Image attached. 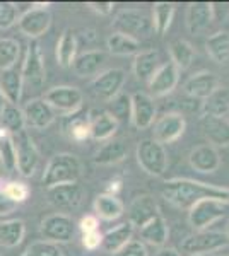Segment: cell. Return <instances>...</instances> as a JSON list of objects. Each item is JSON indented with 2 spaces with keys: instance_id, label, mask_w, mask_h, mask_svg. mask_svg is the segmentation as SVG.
Returning a JSON list of instances; mask_svg holds the SVG:
<instances>
[{
  "instance_id": "obj_1",
  "label": "cell",
  "mask_w": 229,
  "mask_h": 256,
  "mask_svg": "<svg viewBox=\"0 0 229 256\" xmlns=\"http://www.w3.org/2000/svg\"><path fill=\"white\" fill-rule=\"evenodd\" d=\"M161 195L166 202L178 208H191L197 202L203 198H214V200L229 204V188L217 186V184L202 183L190 178H173L168 180L161 188Z\"/></svg>"
},
{
  "instance_id": "obj_2",
  "label": "cell",
  "mask_w": 229,
  "mask_h": 256,
  "mask_svg": "<svg viewBox=\"0 0 229 256\" xmlns=\"http://www.w3.org/2000/svg\"><path fill=\"white\" fill-rule=\"evenodd\" d=\"M82 176V164L79 158L69 152L53 156L48 160L47 168L43 171L41 183L45 188H53L58 184H70L77 183L79 178Z\"/></svg>"
},
{
  "instance_id": "obj_3",
  "label": "cell",
  "mask_w": 229,
  "mask_h": 256,
  "mask_svg": "<svg viewBox=\"0 0 229 256\" xmlns=\"http://www.w3.org/2000/svg\"><path fill=\"white\" fill-rule=\"evenodd\" d=\"M137 160L139 166L151 176H162L168 169L166 148L154 138H144L137 144Z\"/></svg>"
},
{
  "instance_id": "obj_4",
  "label": "cell",
  "mask_w": 229,
  "mask_h": 256,
  "mask_svg": "<svg viewBox=\"0 0 229 256\" xmlns=\"http://www.w3.org/2000/svg\"><path fill=\"white\" fill-rule=\"evenodd\" d=\"M11 140L16 152V171H19L24 178L33 176L40 164V150L36 144L26 130L11 135Z\"/></svg>"
},
{
  "instance_id": "obj_5",
  "label": "cell",
  "mask_w": 229,
  "mask_h": 256,
  "mask_svg": "<svg viewBox=\"0 0 229 256\" xmlns=\"http://www.w3.org/2000/svg\"><path fill=\"white\" fill-rule=\"evenodd\" d=\"M229 244V239L219 230H198L181 242V251L186 254H210Z\"/></svg>"
},
{
  "instance_id": "obj_6",
  "label": "cell",
  "mask_w": 229,
  "mask_h": 256,
  "mask_svg": "<svg viewBox=\"0 0 229 256\" xmlns=\"http://www.w3.org/2000/svg\"><path fill=\"white\" fill-rule=\"evenodd\" d=\"M227 204L214 198H203V200L197 202L188 212V224L191 226V229L198 230H205L210 224H214L215 220L222 218L226 216Z\"/></svg>"
},
{
  "instance_id": "obj_7",
  "label": "cell",
  "mask_w": 229,
  "mask_h": 256,
  "mask_svg": "<svg viewBox=\"0 0 229 256\" xmlns=\"http://www.w3.org/2000/svg\"><path fill=\"white\" fill-rule=\"evenodd\" d=\"M40 230L41 236L45 238L43 241L60 244V242L72 241L74 236H76L77 224L67 214H53V216H48L41 222Z\"/></svg>"
},
{
  "instance_id": "obj_8",
  "label": "cell",
  "mask_w": 229,
  "mask_h": 256,
  "mask_svg": "<svg viewBox=\"0 0 229 256\" xmlns=\"http://www.w3.org/2000/svg\"><path fill=\"white\" fill-rule=\"evenodd\" d=\"M115 32L127 34L137 40V36H149L152 30L151 19L140 9H123L116 14L113 20Z\"/></svg>"
},
{
  "instance_id": "obj_9",
  "label": "cell",
  "mask_w": 229,
  "mask_h": 256,
  "mask_svg": "<svg viewBox=\"0 0 229 256\" xmlns=\"http://www.w3.org/2000/svg\"><path fill=\"white\" fill-rule=\"evenodd\" d=\"M21 77L26 86H31L35 89H40L45 84L47 74H45V62L43 53H41V46L38 41L33 40L28 44L26 56L23 62V68H21Z\"/></svg>"
},
{
  "instance_id": "obj_10",
  "label": "cell",
  "mask_w": 229,
  "mask_h": 256,
  "mask_svg": "<svg viewBox=\"0 0 229 256\" xmlns=\"http://www.w3.org/2000/svg\"><path fill=\"white\" fill-rule=\"evenodd\" d=\"M47 7L48 4H45V6L40 4L38 7H33V9L26 10L24 14H21L18 19L19 31L31 40L43 36L50 30V26H52V14H50Z\"/></svg>"
},
{
  "instance_id": "obj_11",
  "label": "cell",
  "mask_w": 229,
  "mask_h": 256,
  "mask_svg": "<svg viewBox=\"0 0 229 256\" xmlns=\"http://www.w3.org/2000/svg\"><path fill=\"white\" fill-rule=\"evenodd\" d=\"M45 101L53 108V111H60L64 114L76 113L82 106V92L74 86H57L47 90Z\"/></svg>"
},
{
  "instance_id": "obj_12",
  "label": "cell",
  "mask_w": 229,
  "mask_h": 256,
  "mask_svg": "<svg viewBox=\"0 0 229 256\" xmlns=\"http://www.w3.org/2000/svg\"><path fill=\"white\" fill-rule=\"evenodd\" d=\"M125 77L127 76L123 68H108L94 77V80L91 82V90L96 98L110 102L122 92Z\"/></svg>"
},
{
  "instance_id": "obj_13",
  "label": "cell",
  "mask_w": 229,
  "mask_h": 256,
  "mask_svg": "<svg viewBox=\"0 0 229 256\" xmlns=\"http://www.w3.org/2000/svg\"><path fill=\"white\" fill-rule=\"evenodd\" d=\"M47 198L50 205L62 212H72L81 207L84 202V190L81 184L70 183V184H58V186L47 188Z\"/></svg>"
},
{
  "instance_id": "obj_14",
  "label": "cell",
  "mask_w": 229,
  "mask_h": 256,
  "mask_svg": "<svg viewBox=\"0 0 229 256\" xmlns=\"http://www.w3.org/2000/svg\"><path fill=\"white\" fill-rule=\"evenodd\" d=\"M23 114H24L26 126L36 128V130H45V128L52 125L57 118V113L53 111L52 106L41 98L28 101L26 106L23 108Z\"/></svg>"
},
{
  "instance_id": "obj_15",
  "label": "cell",
  "mask_w": 229,
  "mask_h": 256,
  "mask_svg": "<svg viewBox=\"0 0 229 256\" xmlns=\"http://www.w3.org/2000/svg\"><path fill=\"white\" fill-rule=\"evenodd\" d=\"M156 104L154 99L145 92H135L130 96V118L137 130H145L154 123Z\"/></svg>"
},
{
  "instance_id": "obj_16",
  "label": "cell",
  "mask_w": 229,
  "mask_h": 256,
  "mask_svg": "<svg viewBox=\"0 0 229 256\" xmlns=\"http://www.w3.org/2000/svg\"><path fill=\"white\" fill-rule=\"evenodd\" d=\"M186 122L180 113H168L164 116L157 120V123L154 125V140L159 142L161 146L164 144H171L174 140H178L185 134Z\"/></svg>"
},
{
  "instance_id": "obj_17",
  "label": "cell",
  "mask_w": 229,
  "mask_h": 256,
  "mask_svg": "<svg viewBox=\"0 0 229 256\" xmlns=\"http://www.w3.org/2000/svg\"><path fill=\"white\" fill-rule=\"evenodd\" d=\"M200 130L212 147H227L229 146V122L227 118L209 116L202 114Z\"/></svg>"
},
{
  "instance_id": "obj_18",
  "label": "cell",
  "mask_w": 229,
  "mask_h": 256,
  "mask_svg": "<svg viewBox=\"0 0 229 256\" xmlns=\"http://www.w3.org/2000/svg\"><path fill=\"white\" fill-rule=\"evenodd\" d=\"M217 88H219L217 76L214 72H209V70H202V72L193 74L185 82V86H183L185 92L190 98L197 99V101H205Z\"/></svg>"
},
{
  "instance_id": "obj_19",
  "label": "cell",
  "mask_w": 229,
  "mask_h": 256,
  "mask_svg": "<svg viewBox=\"0 0 229 256\" xmlns=\"http://www.w3.org/2000/svg\"><path fill=\"white\" fill-rule=\"evenodd\" d=\"M128 220L134 227H142L147 222H151L154 217L159 216V208H157V204L154 202L152 196L149 195H140L134 198L130 205H128L127 210Z\"/></svg>"
},
{
  "instance_id": "obj_20",
  "label": "cell",
  "mask_w": 229,
  "mask_h": 256,
  "mask_svg": "<svg viewBox=\"0 0 229 256\" xmlns=\"http://www.w3.org/2000/svg\"><path fill=\"white\" fill-rule=\"evenodd\" d=\"M188 162L191 169H195L197 172L202 174H210L215 172L220 166V156L217 148L209 146V144H203V146L195 147L188 156Z\"/></svg>"
},
{
  "instance_id": "obj_21",
  "label": "cell",
  "mask_w": 229,
  "mask_h": 256,
  "mask_svg": "<svg viewBox=\"0 0 229 256\" xmlns=\"http://www.w3.org/2000/svg\"><path fill=\"white\" fill-rule=\"evenodd\" d=\"M178 80H180V70L169 62V64H162L152 79L149 80V89H151L152 96H166V94L173 92L176 88Z\"/></svg>"
},
{
  "instance_id": "obj_22",
  "label": "cell",
  "mask_w": 229,
  "mask_h": 256,
  "mask_svg": "<svg viewBox=\"0 0 229 256\" xmlns=\"http://www.w3.org/2000/svg\"><path fill=\"white\" fill-rule=\"evenodd\" d=\"M89 116V135L94 140H110L118 130V122L108 111L93 110L87 113Z\"/></svg>"
},
{
  "instance_id": "obj_23",
  "label": "cell",
  "mask_w": 229,
  "mask_h": 256,
  "mask_svg": "<svg viewBox=\"0 0 229 256\" xmlns=\"http://www.w3.org/2000/svg\"><path fill=\"white\" fill-rule=\"evenodd\" d=\"M214 20L212 4L209 2H191L186 9V28L191 34H200Z\"/></svg>"
},
{
  "instance_id": "obj_24",
  "label": "cell",
  "mask_w": 229,
  "mask_h": 256,
  "mask_svg": "<svg viewBox=\"0 0 229 256\" xmlns=\"http://www.w3.org/2000/svg\"><path fill=\"white\" fill-rule=\"evenodd\" d=\"M62 132L64 135L74 142H84L91 138L89 135V116L87 113H82L81 110L76 113L65 114L62 120Z\"/></svg>"
},
{
  "instance_id": "obj_25",
  "label": "cell",
  "mask_w": 229,
  "mask_h": 256,
  "mask_svg": "<svg viewBox=\"0 0 229 256\" xmlns=\"http://www.w3.org/2000/svg\"><path fill=\"white\" fill-rule=\"evenodd\" d=\"M132 236H134V226L130 222H123V224H118L113 229H110L108 232L103 234L101 248L106 253L115 254L132 241Z\"/></svg>"
},
{
  "instance_id": "obj_26",
  "label": "cell",
  "mask_w": 229,
  "mask_h": 256,
  "mask_svg": "<svg viewBox=\"0 0 229 256\" xmlns=\"http://www.w3.org/2000/svg\"><path fill=\"white\" fill-rule=\"evenodd\" d=\"M105 52H101V50H89V52L81 53L79 56H76V60L72 62V70L77 77L96 76L99 72V68L105 65Z\"/></svg>"
},
{
  "instance_id": "obj_27",
  "label": "cell",
  "mask_w": 229,
  "mask_h": 256,
  "mask_svg": "<svg viewBox=\"0 0 229 256\" xmlns=\"http://www.w3.org/2000/svg\"><path fill=\"white\" fill-rule=\"evenodd\" d=\"M23 77H21V70L12 67L9 70H2L0 72V90H2L4 98L11 104H19L21 98H23Z\"/></svg>"
},
{
  "instance_id": "obj_28",
  "label": "cell",
  "mask_w": 229,
  "mask_h": 256,
  "mask_svg": "<svg viewBox=\"0 0 229 256\" xmlns=\"http://www.w3.org/2000/svg\"><path fill=\"white\" fill-rule=\"evenodd\" d=\"M128 156V146L122 138H110L108 142L96 152L94 162L98 166H113L118 164Z\"/></svg>"
},
{
  "instance_id": "obj_29",
  "label": "cell",
  "mask_w": 229,
  "mask_h": 256,
  "mask_svg": "<svg viewBox=\"0 0 229 256\" xmlns=\"http://www.w3.org/2000/svg\"><path fill=\"white\" fill-rule=\"evenodd\" d=\"M159 53L156 50H145V52H139L134 58V74L137 80L147 82L152 79L156 70L161 67L159 64Z\"/></svg>"
},
{
  "instance_id": "obj_30",
  "label": "cell",
  "mask_w": 229,
  "mask_h": 256,
  "mask_svg": "<svg viewBox=\"0 0 229 256\" xmlns=\"http://www.w3.org/2000/svg\"><path fill=\"white\" fill-rule=\"evenodd\" d=\"M139 234L144 242H147V244H151V246H156V248H162L169 238V229L164 218L161 216H156L151 222H147L145 226L140 227Z\"/></svg>"
},
{
  "instance_id": "obj_31",
  "label": "cell",
  "mask_w": 229,
  "mask_h": 256,
  "mask_svg": "<svg viewBox=\"0 0 229 256\" xmlns=\"http://www.w3.org/2000/svg\"><path fill=\"white\" fill-rule=\"evenodd\" d=\"M94 212L96 217L103 218V220H116L123 214V204L116 195L103 193V195L96 196Z\"/></svg>"
},
{
  "instance_id": "obj_32",
  "label": "cell",
  "mask_w": 229,
  "mask_h": 256,
  "mask_svg": "<svg viewBox=\"0 0 229 256\" xmlns=\"http://www.w3.org/2000/svg\"><path fill=\"white\" fill-rule=\"evenodd\" d=\"M26 234V226L21 218H9L0 222V248H16Z\"/></svg>"
},
{
  "instance_id": "obj_33",
  "label": "cell",
  "mask_w": 229,
  "mask_h": 256,
  "mask_svg": "<svg viewBox=\"0 0 229 256\" xmlns=\"http://www.w3.org/2000/svg\"><path fill=\"white\" fill-rule=\"evenodd\" d=\"M202 113L226 118L229 113V88H217L202 102Z\"/></svg>"
},
{
  "instance_id": "obj_34",
  "label": "cell",
  "mask_w": 229,
  "mask_h": 256,
  "mask_svg": "<svg viewBox=\"0 0 229 256\" xmlns=\"http://www.w3.org/2000/svg\"><path fill=\"white\" fill-rule=\"evenodd\" d=\"M77 53V38L72 30H65L58 38L55 56L60 67H72V62L76 60Z\"/></svg>"
},
{
  "instance_id": "obj_35",
  "label": "cell",
  "mask_w": 229,
  "mask_h": 256,
  "mask_svg": "<svg viewBox=\"0 0 229 256\" xmlns=\"http://www.w3.org/2000/svg\"><path fill=\"white\" fill-rule=\"evenodd\" d=\"M205 50L215 64L229 62V31H217L210 34L205 41Z\"/></svg>"
},
{
  "instance_id": "obj_36",
  "label": "cell",
  "mask_w": 229,
  "mask_h": 256,
  "mask_svg": "<svg viewBox=\"0 0 229 256\" xmlns=\"http://www.w3.org/2000/svg\"><path fill=\"white\" fill-rule=\"evenodd\" d=\"M0 128L6 130L9 135H16V134L24 132L26 122H24L23 110L16 104L6 102V106H4V110H2V114H0Z\"/></svg>"
},
{
  "instance_id": "obj_37",
  "label": "cell",
  "mask_w": 229,
  "mask_h": 256,
  "mask_svg": "<svg viewBox=\"0 0 229 256\" xmlns=\"http://www.w3.org/2000/svg\"><path fill=\"white\" fill-rule=\"evenodd\" d=\"M174 12H176V7L171 2H157L154 4L152 7V30L157 32V34H166L173 22Z\"/></svg>"
},
{
  "instance_id": "obj_38",
  "label": "cell",
  "mask_w": 229,
  "mask_h": 256,
  "mask_svg": "<svg viewBox=\"0 0 229 256\" xmlns=\"http://www.w3.org/2000/svg\"><path fill=\"white\" fill-rule=\"evenodd\" d=\"M171 64L178 70H186L195 60V48L185 40H173L169 43Z\"/></svg>"
},
{
  "instance_id": "obj_39",
  "label": "cell",
  "mask_w": 229,
  "mask_h": 256,
  "mask_svg": "<svg viewBox=\"0 0 229 256\" xmlns=\"http://www.w3.org/2000/svg\"><path fill=\"white\" fill-rule=\"evenodd\" d=\"M106 46L110 50V53H113V55L128 56V55H137V53L140 52V41L132 38V36L113 32V34L106 40Z\"/></svg>"
},
{
  "instance_id": "obj_40",
  "label": "cell",
  "mask_w": 229,
  "mask_h": 256,
  "mask_svg": "<svg viewBox=\"0 0 229 256\" xmlns=\"http://www.w3.org/2000/svg\"><path fill=\"white\" fill-rule=\"evenodd\" d=\"M21 55V44L18 40L0 38V72L16 67Z\"/></svg>"
},
{
  "instance_id": "obj_41",
  "label": "cell",
  "mask_w": 229,
  "mask_h": 256,
  "mask_svg": "<svg viewBox=\"0 0 229 256\" xmlns=\"http://www.w3.org/2000/svg\"><path fill=\"white\" fill-rule=\"evenodd\" d=\"M0 160H2V168H6L7 171H16L14 146H12L11 135L2 128H0Z\"/></svg>"
},
{
  "instance_id": "obj_42",
  "label": "cell",
  "mask_w": 229,
  "mask_h": 256,
  "mask_svg": "<svg viewBox=\"0 0 229 256\" xmlns=\"http://www.w3.org/2000/svg\"><path fill=\"white\" fill-rule=\"evenodd\" d=\"M21 256H64V251L55 242L36 241L29 244Z\"/></svg>"
},
{
  "instance_id": "obj_43",
  "label": "cell",
  "mask_w": 229,
  "mask_h": 256,
  "mask_svg": "<svg viewBox=\"0 0 229 256\" xmlns=\"http://www.w3.org/2000/svg\"><path fill=\"white\" fill-rule=\"evenodd\" d=\"M2 192L6 193L12 202H16L18 205L23 204V202H26L29 198V188L26 183H23V181H9V183L2 188Z\"/></svg>"
},
{
  "instance_id": "obj_44",
  "label": "cell",
  "mask_w": 229,
  "mask_h": 256,
  "mask_svg": "<svg viewBox=\"0 0 229 256\" xmlns=\"http://www.w3.org/2000/svg\"><path fill=\"white\" fill-rule=\"evenodd\" d=\"M19 19V7L14 2H0V30H7Z\"/></svg>"
},
{
  "instance_id": "obj_45",
  "label": "cell",
  "mask_w": 229,
  "mask_h": 256,
  "mask_svg": "<svg viewBox=\"0 0 229 256\" xmlns=\"http://www.w3.org/2000/svg\"><path fill=\"white\" fill-rule=\"evenodd\" d=\"M128 111H130V96L118 94L115 99L110 101V110H108V113H110L116 122H118V118L127 116Z\"/></svg>"
},
{
  "instance_id": "obj_46",
  "label": "cell",
  "mask_w": 229,
  "mask_h": 256,
  "mask_svg": "<svg viewBox=\"0 0 229 256\" xmlns=\"http://www.w3.org/2000/svg\"><path fill=\"white\" fill-rule=\"evenodd\" d=\"M113 256H147V251H145V246L142 242L132 239L123 250H120L118 253H115Z\"/></svg>"
},
{
  "instance_id": "obj_47",
  "label": "cell",
  "mask_w": 229,
  "mask_h": 256,
  "mask_svg": "<svg viewBox=\"0 0 229 256\" xmlns=\"http://www.w3.org/2000/svg\"><path fill=\"white\" fill-rule=\"evenodd\" d=\"M77 229L81 230L82 234H89V232H96L99 229V220L96 216H84L79 220Z\"/></svg>"
},
{
  "instance_id": "obj_48",
  "label": "cell",
  "mask_w": 229,
  "mask_h": 256,
  "mask_svg": "<svg viewBox=\"0 0 229 256\" xmlns=\"http://www.w3.org/2000/svg\"><path fill=\"white\" fill-rule=\"evenodd\" d=\"M101 236L103 234L99 232V230H96V232H89V234H82V246L89 251H94L96 248L101 246Z\"/></svg>"
},
{
  "instance_id": "obj_49",
  "label": "cell",
  "mask_w": 229,
  "mask_h": 256,
  "mask_svg": "<svg viewBox=\"0 0 229 256\" xmlns=\"http://www.w3.org/2000/svg\"><path fill=\"white\" fill-rule=\"evenodd\" d=\"M18 207H19V205L16 204V202H12L11 198L2 192V188H0V217L9 216V214L14 212Z\"/></svg>"
},
{
  "instance_id": "obj_50",
  "label": "cell",
  "mask_w": 229,
  "mask_h": 256,
  "mask_svg": "<svg viewBox=\"0 0 229 256\" xmlns=\"http://www.w3.org/2000/svg\"><path fill=\"white\" fill-rule=\"evenodd\" d=\"M89 7L99 16H110L113 12L115 4L113 2H89Z\"/></svg>"
},
{
  "instance_id": "obj_51",
  "label": "cell",
  "mask_w": 229,
  "mask_h": 256,
  "mask_svg": "<svg viewBox=\"0 0 229 256\" xmlns=\"http://www.w3.org/2000/svg\"><path fill=\"white\" fill-rule=\"evenodd\" d=\"M122 188V181L120 180H113V181H110V186H108V192L106 193H110V195H116V192Z\"/></svg>"
},
{
  "instance_id": "obj_52",
  "label": "cell",
  "mask_w": 229,
  "mask_h": 256,
  "mask_svg": "<svg viewBox=\"0 0 229 256\" xmlns=\"http://www.w3.org/2000/svg\"><path fill=\"white\" fill-rule=\"evenodd\" d=\"M156 256H180V253L176 250H173V248H161Z\"/></svg>"
},
{
  "instance_id": "obj_53",
  "label": "cell",
  "mask_w": 229,
  "mask_h": 256,
  "mask_svg": "<svg viewBox=\"0 0 229 256\" xmlns=\"http://www.w3.org/2000/svg\"><path fill=\"white\" fill-rule=\"evenodd\" d=\"M6 98H4V94H2V90H0V114H2V110H4V106H6Z\"/></svg>"
},
{
  "instance_id": "obj_54",
  "label": "cell",
  "mask_w": 229,
  "mask_h": 256,
  "mask_svg": "<svg viewBox=\"0 0 229 256\" xmlns=\"http://www.w3.org/2000/svg\"><path fill=\"white\" fill-rule=\"evenodd\" d=\"M226 236H227V239H229V222H227V229H226Z\"/></svg>"
},
{
  "instance_id": "obj_55",
  "label": "cell",
  "mask_w": 229,
  "mask_h": 256,
  "mask_svg": "<svg viewBox=\"0 0 229 256\" xmlns=\"http://www.w3.org/2000/svg\"><path fill=\"white\" fill-rule=\"evenodd\" d=\"M191 256H210V254H191Z\"/></svg>"
},
{
  "instance_id": "obj_56",
  "label": "cell",
  "mask_w": 229,
  "mask_h": 256,
  "mask_svg": "<svg viewBox=\"0 0 229 256\" xmlns=\"http://www.w3.org/2000/svg\"><path fill=\"white\" fill-rule=\"evenodd\" d=\"M0 169H2V160H0Z\"/></svg>"
},
{
  "instance_id": "obj_57",
  "label": "cell",
  "mask_w": 229,
  "mask_h": 256,
  "mask_svg": "<svg viewBox=\"0 0 229 256\" xmlns=\"http://www.w3.org/2000/svg\"><path fill=\"white\" fill-rule=\"evenodd\" d=\"M0 256H2V248H0Z\"/></svg>"
},
{
  "instance_id": "obj_58",
  "label": "cell",
  "mask_w": 229,
  "mask_h": 256,
  "mask_svg": "<svg viewBox=\"0 0 229 256\" xmlns=\"http://www.w3.org/2000/svg\"><path fill=\"white\" fill-rule=\"evenodd\" d=\"M226 118H227V122H229V113H227V116H226Z\"/></svg>"
},
{
  "instance_id": "obj_59",
  "label": "cell",
  "mask_w": 229,
  "mask_h": 256,
  "mask_svg": "<svg viewBox=\"0 0 229 256\" xmlns=\"http://www.w3.org/2000/svg\"><path fill=\"white\" fill-rule=\"evenodd\" d=\"M214 256H224V254H214Z\"/></svg>"
}]
</instances>
